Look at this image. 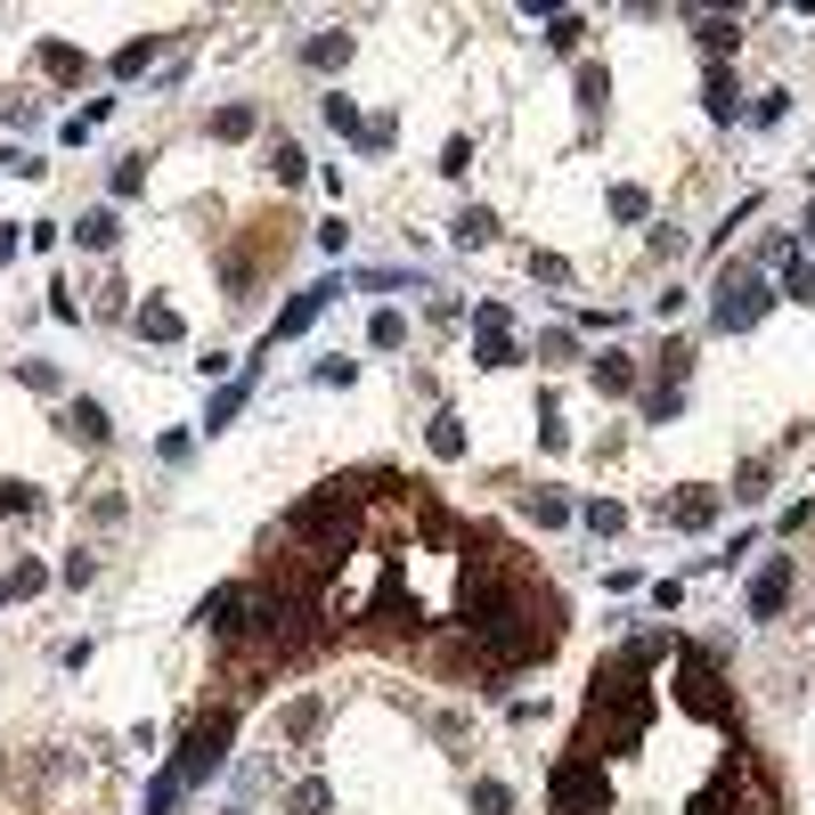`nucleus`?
Wrapping results in <instances>:
<instances>
[{
    "label": "nucleus",
    "mask_w": 815,
    "mask_h": 815,
    "mask_svg": "<svg viewBox=\"0 0 815 815\" xmlns=\"http://www.w3.org/2000/svg\"><path fill=\"white\" fill-rule=\"evenodd\" d=\"M473 555V547H465ZM465 636L490 668H530L562 644V596L530 588L506 562V547H482L465 562Z\"/></svg>",
    "instance_id": "f257e3e1"
},
{
    "label": "nucleus",
    "mask_w": 815,
    "mask_h": 815,
    "mask_svg": "<svg viewBox=\"0 0 815 815\" xmlns=\"http://www.w3.org/2000/svg\"><path fill=\"white\" fill-rule=\"evenodd\" d=\"M668 653V636H636V644H620L612 661H596V677H588V718H579V759H629V750L653 734V718H661V694L644 677H653V661Z\"/></svg>",
    "instance_id": "f03ea898"
},
{
    "label": "nucleus",
    "mask_w": 815,
    "mask_h": 815,
    "mask_svg": "<svg viewBox=\"0 0 815 815\" xmlns=\"http://www.w3.org/2000/svg\"><path fill=\"white\" fill-rule=\"evenodd\" d=\"M228 742H237V701H213V709L187 718V734H180V750L163 766L180 775V791H196V783H213L221 766H228Z\"/></svg>",
    "instance_id": "7ed1b4c3"
},
{
    "label": "nucleus",
    "mask_w": 815,
    "mask_h": 815,
    "mask_svg": "<svg viewBox=\"0 0 815 815\" xmlns=\"http://www.w3.org/2000/svg\"><path fill=\"white\" fill-rule=\"evenodd\" d=\"M775 302H783V294L759 278V269H726V278L709 286V319H718V334H750Z\"/></svg>",
    "instance_id": "20e7f679"
},
{
    "label": "nucleus",
    "mask_w": 815,
    "mask_h": 815,
    "mask_svg": "<svg viewBox=\"0 0 815 815\" xmlns=\"http://www.w3.org/2000/svg\"><path fill=\"white\" fill-rule=\"evenodd\" d=\"M547 807H555V815H603V766L571 750V759L547 775Z\"/></svg>",
    "instance_id": "39448f33"
},
{
    "label": "nucleus",
    "mask_w": 815,
    "mask_h": 815,
    "mask_svg": "<svg viewBox=\"0 0 815 815\" xmlns=\"http://www.w3.org/2000/svg\"><path fill=\"white\" fill-rule=\"evenodd\" d=\"M334 294H343V278H319V286H302V294H294V302H286V310H278V319H269V343H261V351H278V343H294V334H302L310 319H319V310H326Z\"/></svg>",
    "instance_id": "423d86ee"
},
{
    "label": "nucleus",
    "mask_w": 815,
    "mask_h": 815,
    "mask_svg": "<svg viewBox=\"0 0 815 815\" xmlns=\"http://www.w3.org/2000/svg\"><path fill=\"white\" fill-rule=\"evenodd\" d=\"M245 612H254V588H245V579H237V588H213V596L196 603V620H204L221 644H245Z\"/></svg>",
    "instance_id": "0eeeda50"
},
{
    "label": "nucleus",
    "mask_w": 815,
    "mask_h": 815,
    "mask_svg": "<svg viewBox=\"0 0 815 815\" xmlns=\"http://www.w3.org/2000/svg\"><path fill=\"white\" fill-rule=\"evenodd\" d=\"M783 603H791V555H766L750 571V620H783Z\"/></svg>",
    "instance_id": "6e6552de"
},
{
    "label": "nucleus",
    "mask_w": 815,
    "mask_h": 815,
    "mask_svg": "<svg viewBox=\"0 0 815 815\" xmlns=\"http://www.w3.org/2000/svg\"><path fill=\"white\" fill-rule=\"evenodd\" d=\"M254 384H261V360H245V367H237V375H228V384L213 392V408H204V432L237 425V416H245V400H254Z\"/></svg>",
    "instance_id": "1a4fd4ad"
},
{
    "label": "nucleus",
    "mask_w": 815,
    "mask_h": 815,
    "mask_svg": "<svg viewBox=\"0 0 815 815\" xmlns=\"http://www.w3.org/2000/svg\"><path fill=\"white\" fill-rule=\"evenodd\" d=\"M718 506H726V497L718 490H677V497H661V522H668V530H709V522H718Z\"/></svg>",
    "instance_id": "9d476101"
},
{
    "label": "nucleus",
    "mask_w": 815,
    "mask_h": 815,
    "mask_svg": "<svg viewBox=\"0 0 815 815\" xmlns=\"http://www.w3.org/2000/svg\"><path fill=\"white\" fill-rule=\"evenodd\" d=\"M131 334H139V343H180V334H187V319H180L172 302H156V294H148V302L131 310Z\"/></svg>",
    "instance_id": "9b49d317"
},
{
    "label": "nucleus",
    "mask_w": 815,
    "mask_h": 815,
    "mask_svg": "<svg viewBox=\"0 0 815 815\" xmlns=\"http://www.w3.org/2000/svg\"><path fill=\"white\" fill-rule=\"evenodd\" d=\"M57 425H66V432H74V441H82V449H107V432H115V416H107V408H98V400H66V416H57Z\"/></svg>",
    "instance_id": "f8f14e48"
},
{
    "label": "nucleus",
    "mask_w": 815,
    "mask_h": 815,
    "mask_svg": "<svg viewBox=\"0 0 815 815\" xmlns=\"http://www.w3.org/2000/svg\"><path fill=\"white\" fill-rule=\"evenodd\" d=\"M33 66L50 74V82H82V74H90V57H82L74 41H41V50H33Z\"/></svg>",
    "instance_id": "ddd939ff"
},
{
    "label": "nucleus",
    "mask_w": 815,
    "mask_h": 815,
    "mask_svg": "<svg viewBox=\"0 0 815 815\" xmlns=\"http://www.w3.org/2000/svg\"><path fill=\"white\" fill-rule=\"evenodd\" d=\"M701 107H709V122H742V90H734V74H726V66H709Z\"/></svg>",
    "instance_id": "4468645a"
},
{
    "label": "nucleus",
    "mask_w": 815,
    "mask_h": 815,
    "mask_svg": "<svg viewBox=\"0 0 815 815\" xmlns=\"http://www.w3.org/2000/svg\"><path fill=\"white\" fill-rule=\"evenodd\" d=\"M588 384H596V392H636V360H629V351H596V360H588Z\"/></svg>",
    "instance_id": "2eb2a0df"
},
{
    "label": "nucleus",
    "mask_w": 815,
    "mask_h": 815,
    "mask_svg": "<svg viewBox=\"0 0 815 815\" xmlns=\"http://www.w3.org/2000/svg\"><path fill=\"white\" fill-rule=\"evenodd\" d=\"M694 33H701L709 66H726V50H742V17H694Z\"/></svg>",
    "instance_id": "dca6fc26"
},
{
    "label": "nucleus",
    "mask_w": 815,
    "mask_h": 815,
    "mask_svg": "<svg viewBox=\"0 0 815 815\" xmlns=\"http://www.w3.org/2000/svg\"><path fill=\"white\" fill-rule=\"evenodd\" d=\"M74 237L90 245V254H115V237H122V221H115V204H90V213L74 221Z\"/></svg>",
    "instance_id": "f3484780"
},
{
    "label": "nucleus",
    "mask_w": 815,
    "mask_h": 815,
    "mask_svg": "<svg viewBox=\"0 0 815 815\" xmlns=\"http://www.w3.org/2000/svg\"><path fill=\"white\" fill-rule=\"evenodd\" d=\"M156 50H163V41H156V33H139V41H122V50L107 57V74H115V82H139V74H148V66H156Z\"/></svg>",
    "instance_id": "a211bd4d"
},
{
    "label": "nucleus",
    "mask_w": 815,
    "mask_h": 815,
    "mask_svg": "<svg viewBox=\"0 0 815 815\" xmlns=\"http://www.w3.org/2000/svg\"><path fill=\"white\" fill-rule=\"evenodd\" d=\"M425 449L441 457V465H449V457H465V416H457V408H441V416L425 425Z\"/></svg>",
    "instance_id": "6ab92c4d"
},
{
    "label": "nucleus",
    "mask_w": 815,
    "mask_h": 815,
    "mask_svg": "<svg viewBox=\"0 0 815 815\" xmlns=\"http://www.w3.org/2000/svg\"><path fill=\"white\" fill-rule=\"evenodd\" d=\"M449 237L465 245V254H473V245H497V213H490V204H465V213L449 221Z\"/></svg>",
    "instance_id": "aec40b11"
},
{
    "label": "nucleus",
    "mask_w": 815,
    "mask_h": 815,
    "mask_svg": "<svg viewBox=\"0 0 815 815\" xmlns=\"http://www.w3.org/2000/svg\"><path fill=\"white\" fill-rule=\"evenodd\" d=\"M343 57H351V33H310V41H302V66H310V74H334Z\"/></svg>",
    "instance_id": "412c9836"
},
{
    "label": "nucleus",
    "mask_w": 815,
    "mask_h": 815,
    "mask_svg": "<svg viewBox=\"0 0 815 815\" xmlns=\"http://www.w3.org/2000/svg\"><path fill=\"white\" fill-rule=\"evenodd\" d=\"M269 172H278V187H302L310 180V156L294 148V139H269Z\"/></svg>",
    "instance_id": "4be33fe9"
},
{
    "label": "nucleus",
    "mask_w": 815,
    "mask_h": 815,
    "mask_svg": "<svg viewBox=\"0 0 815 815\" xmlns=\"http://www.w3.org/2000/svg\"><path fill=\"white\" fill-rule=\"evenodd\" d=\"M286 815H334V791L319 775H302L294 791H286Z\"/></svg>",
    "instance_id": "5701e85b"
},
{
    "label": "nucleus",
    "mask_w": 815,
    "mask_h": 815,
    "mask_svg": "<svg viewBox=\"0 0 815 815\" xmlns=\"http://www.w3.org/2000/svg\"><path fill=\"white\" fill-rule=\"evenodd\" d=\"M107 115H115V98H90L82 115H66V122H57V139H66V148H82V139H90V131H98Z\"/></svg>",
    "instance_id": "b1692460"
},
{
    "label": "nucleus",
    "mask_w": 815,
    "mask_h": 815,
    "mask_svg": "<svg viewBox=\"0 0 815 815\" xmlns=\"http://www.w3.org/2000/svg\"><path fill=\"white\" fill-rule=\"evenodd\" d=\"M522 522H538V530H562V522H571V506H562L555 490H530V497H522Z\"/></svg>",
    "instance_id": "393cba45"
},
{
    "label": "nucleus",
    "mask_w": 815,
    "mask_h": 815,
    "mask_svg": "<svg viewBox=\"0 0 815 815\" xmlns=\"http://www.w3.org/2000/svg\"><path fill=\"white\" fill-rule=\"evenodd\" d=\"M579 522H588L596 538H620V530H629V506H612V497H588V506H579Z\"/></svg>",
    "instance_id": "a878e982"
},
{
    "label": "nucleus",
    "mask_w": 815,
    "mask_h": 815,
    "mask_svg": "<svg viewBox=\"0 0 815 815\" xmlns=\"http://www.w3.org/2000/svg\"><path fill=\"white\" fill-rule=\"evenodd\" d=\"M775 294L807 310V302H815V261H800V254H791V261H783V286H775Z\"/></svg>",
    "instance_id": "bb28decb"
},
{
    "label": "nucleus",
    "mask_w": 815,
    "mask_h": 815,
    "mask_svg": "<svg viewBox=\"0 0 815 815\" xmlns=\"http://www.w3.org/2000/svg\"><path fill=\"white\" fill-rule=\"evenodd\" d=\"M514 360H522L514 334H473V367H514Z\"/></svg>",
    "instance_id": "cd10ccee"
},
{
    "label": "nucleus",
    "mask_w": 815,
    "mask_h": 815,
    "mask_svg": "<svg viewBox=\"0 0 815 815\" xmlns=\"http://www.w3.org/2000/svg\"><path fill=\"white\" fill-rule=\"evenodd\" d=\"M579 33H588V17H579V9H555V17H547V50L571 57V50H579Z\"/></svg>",
    "instance_id": "c85d7f7f"
},
{
    "label": "nucleus",
    "mask_w": 815,
    "mask_h": 815,
    "mask_svg": "<svg viewBox=\"0 0 815 815\" xmlns=\"http://www.w3.org/2000/svg\"><path fill=\"white\" fill-rule=\"evenodd\" d=\"M254 107H213V122H204V131H213V139H254Z\"/></svg>",
    "instance_id": "c756f323"
},
{
    "label": "nucleus",
    "mask_w": 815,
    "mask_h": 815,
    "mask_svg": "<svg viewBox=\"0 0 815 815\" xmlns=\"http://www.w3.org/2000/svg\"><path fill=\"white\" fill-rule=\"evenodd\" d=\"M367 343H375V351H400V343H408V319H400V310H375V319H367Z\"/></svg>",
    "instance_id": "7c9ffc66"
},
{
    "label": "nucleus",
    "mask_w": 815,
    "mask_h": 815,
    "mask_svg": "<svg viewBox=\"0 0 815 815\" xmlns=\"http://www.w3.org/2000/svg\"><path fill=\"white\" fill-rule=\"evenodd\" d=\"M319 115H326V122H334L343 139H360V131H367V122H360V107H351L343 90H326V98H319Z\"/></svg>",
    "instance_id": "2f4dec72"
},
{
    "label": "nucleus",
    "mask_w": 815,
    "mask_h": 815,
    "mask_svg": "<svg viewBox=\"0 0 815 815\" xmlns=\"http://www.w3.org/2000/svg\"><path fill=\"white\" fill-rule=\"evenodd\" d=\"M603 204H612V221H644V213H653V196H644L636 180H620V187H612Z\"/></svg>",
    "instance_id": "473e14b6"
},
{
    "label": "nucleus",
    "mask_w": 815,
    "mask_h": 815,
    "mask_svg": "<svg viewBox=\"0 0 815 815\" xmlns=\"http://www.w3.org/2000/svg\"><path fill=\"white\" fill-rule=\"evenodd\" d=\"M644 416H653V425L685 416V384H653V392H644Z\"/></svg>",
    "instance_id": "72a5a7b5"
},
{
    "label": "nucleus",
    "mask_w": 815,
    "mask_h": 815,
    "mask_svg": "<svg viewBox=\"0 0 815 815\" xmlns=\"http://www.w3.org/2000/svg\"><path fill=\"white\" fill-rule=\"evenodd\" d=\"M603 98H612V74H603V66H579V107L603 115Z\"/></svg>",
    "instance_id": "f704fd0d"
},
{
    "label": "nucleus",
    "mask_w": 815,
    "mask_h": 815,
    "mask_svg": "<svg viewBox=\"0 0 815 815\" xmlns=\"http://www.w3.org/2000/svg\"><path fill=\"white\" fill-rule=\"evenodd\" d=\"M506 807H514V791L497 783V775H482V783H473V815H506Z\"/></svg>",
    "instance_id": "c9c22d12"
},
{
    "label": "nucleus",
    "mask_w": 815,
    "mask_h": 815,
    "mask_svg": "<svg viewBox=\"0 0 815 815\" xmlns=\"http://www.w3.org/2000/svg\"><path fill=\"white\" fill-rule=\"evenodd\" d=\"M172 807H180V775L163 766V775L148 783V807H139V815H172Z\"/></svg>",
    "instance_id": "e433bc0d"
},
{
    "label": "nucleus",
    "mask_w": 815,
    "mask_h": 815,
    "mask_svg": "<svg viewBox=\"0 0 815 815\" xmlns=\"http://www.w3.org/2000/svg\"><path fill=\"white\" fill-rule=\"evenodd\" d=\"M319 718H326L319 701H294V709H286V734H294V742H310V734H319Z\"/></svg>",
    "instance_id": "4c0bfd02"
},
{
    "label": "nucleus",
    "mask_w": 815,
    "mask_h": 815,
    "mask_svg": "<svg viewBox=\"0 0 815 815\" xmlns=\"http://www.w3.org/2000/svg\"><path fill=\"white\" fill-rule=\"evenodd\" d=\"M139 187H148V156H122L115 163V196H139Z\"/></svg>",
    "instance_id": "58836bf2"
},
{
    "label": "nucleus",
    "mask_w": 815,
    "mask_h": 815,
    "mask_svg": "<svg viewBox=\"0 0 815 815\" xmlns=\"http://www.w3.org/2000/svg\"><path fill=\"white\" fill-rule=\"evenodd\" d=\"M33 506H41L33 482H0V514H33Z\"/></svg>",
    "instance_id": "ea45409f"
},
{
    "label": "nucleus",
    "mask_w": 815,
    "mask_h": 815,
    "mask_svg": "<svg viewBox=\"0 0 815 815\" xmlns=\"http://www.w3.org/2000/svg\"><path fill=\"white\" fill-rule=\"evenodd\" d=\"M530 278L538 286H571V261H562V254H530Z\"/></svg>",
    "instance_id": "a19ab883"
},
{
    "label": "nucleus",
    "mask_w": 815,
    "mask_h": 815,
    "mask_svg": "<svg viewBox=\"0 0 815 815\" xmlns=\"http://www.w3.org/2000/svg\"><path fill=\"white\" fill-rule=\"evenodd\" d=\"M473 334H514V319H506V302H473Z\"/></svg>",
    "instance_id": "79ce46f5"
},
{
    "label": "nucleus",
    "mask_w": 815,
    "mask_h": 815,
    "mask_svg": "<svg viewBox=\"0 0 815 815\" xmlns=\"http://www.w3.org/2000/svg\"><path fill=\"white\" fill-rule=\"evenodd\" d=\"M310 375H319V384H360V360H343V351H334V360H319Z\"/></svg>",
    "instance_id": "37998d69"
},
{
    "label": "nucleus",
    "mask_w": 815,
    "mask_h": 815,
    "mask_svg": "<svg viewBox=\"0 0 815 815\" xmlns=\"http://www.w3.org/2000/svg\"><path fill=\"white\" fill-rule=\"evenodd\" d=\"M57 579H66V588H90V579H98V555H66V562H57Z\"/></svg>",
    "instance_id": "c03bdc74"
},
{
    "label": "nucleus",
    "mask_w": 815,
    "mask_h": 815,
    "mask_svg": "<svg viewBox=\"0 0 815 815\" xmlns=\"http://www.w3.org/2000/svg\"><path fill=\"white\" fill-rule=\"evenodd\" d=\"M791 115V90H759V107H750V122H783Z\"/></svg>",
    "instance_id": "a18cd8bd"
},
{
    "label": "nucleus",
    "mask_w": 815,
    "mask_h": 815,
    "mask_svg": "<svg viewBox=\"0 0 815 815\" xmlns=\"http://www.w3.org/2000/svg\"><path fill=\"white\" fill-rule=\"evenodd\" d=\"M0 122H9V131H33L41 115H33V98H0Z\"/></svg>",
    "instance_id": "49530a36"
},
{
    "label": "nucleus",
    "mask_w": 815,
    "mask_h": 815,
    "mask_svg": "<svg viewBox=\"0 0 815 815\" xmlns=\"http://www.w3.org/2000/svg\"><path fill=\"white\" fill-rule=\"evenodd\" d=\"M187 449H196V432H163V441H156L163 465H187Z\"/></svg>",
    "instance_id": "de8ad7c7"
},
{
    "label": "nucleus",
    "mask_w": 815,
    "mask_h": 815,
    "mask_svg": "<svg viewBox=\"0 0 815 815\" xmlns=\"http://www.w3.org/2000/svg\"><path fill=\"white\" fill-rule=\"evenodd\" d=\"M441 172H449V180L473 172V139H449V148H441Z\"/></svg>",
    "instance_id": "09e8293b"
},
{
    "label": "nucleus",
    "mask_w": 815,
    "mask_h": 815,
    "mask_svg": "<svg viewBox=\"0 0 815 815\" xmlns=\"http://www.w3.org/2000/svg\"><path fill=\"white\" fill-rule=\"evenodd\" d=\"M50 319H57V326H82V302L66 294V286H50Z\"/></svg>",
    "instance_id": "8fccbe9b"
},
{
    "label": "nucleus",
    "mask_w": 815,
    "mask_h": 815,
    "mask_svg": "<svg viewBox=\"0 0 815 815\" xmlns=\"http://www.w3.org/2000/svg\"><path fill=\"white\" fill-rule=\"evenodd\" d=\"M17 375H25L33 392H57V367H50V360H17Z\"/></svg>",
    "instance_id": "3c124183"
},
{
    "label": "nucleus",
    "mask_w": 815,
    "mask_h": 815,
    "mask_svg": "<svg viewBox=\"0 0 815 815\" xmlns=\"http://www.w3.org/2000/svg\"><path fill=\"white\" fill-rule=\"evenodd\" d=\"M90 514H98V522H122L131 506H122V490H98V497H90Z\"/></svg>",
    "instance_id": "603ef678"
},
{
    "label": "nucleus",
    "mask_w": 815,
    "mask_h": 815,
    "mask_svg": "<svg viewBox=\"0 0 815 815\" xmlns=\"http://www.w3.org/2000/svg\"><path fill=\"white\" fill-rule=\"evenodd\" d=\"M800 237H807V245H815V204H807V213H800Z\"/></svg>",
    "instance_id": "864d4df0"
}]
</instances>
